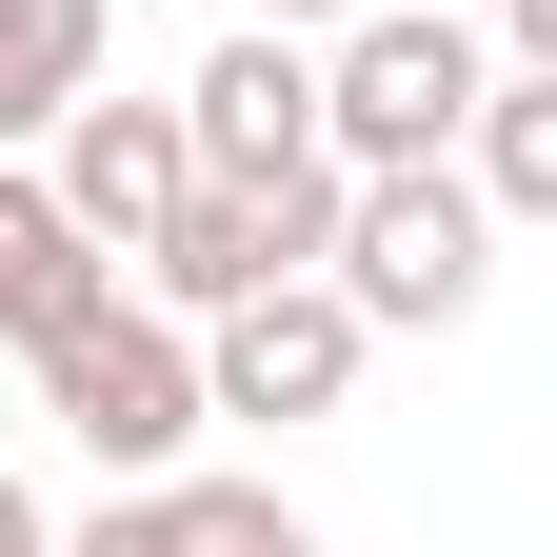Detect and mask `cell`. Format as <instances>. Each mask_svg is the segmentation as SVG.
Masks as SVG:
<instances>
[{
  "mask_svg": "<svg viewBox=\"0 0 557 557\" xmlns=\"http://www.w3.org/2000/svg\"><path fill=\"white\" fill-rule=\"evenodd\" d=\"M478 100H498V21H478V0H379V21L319 40V139L359 180L379 160H458Z\"/></svg>",
  "mask_w": 557,
  "mask_h": 557,
  "instance_id": "obj_1",
  "label": "cell"
},
{
  "mask_svg": "<svg viewBox=\"0 0 557 557\" xmlns=\"http://www.w3.org/2000/svg\"><path fill=\"white\" fill-rule=\"evenodd\" d=\"M40 418H60V438H81L100 478H180L199 438H220V379H199V319H160V299H139V278H120V299L81 319V338H40Z\"/></svg>",
  "mask_w": 557,
  "mask_h": 557,
  "instance_id": "obj_2",
  "label": "cell"
},
{
  "mask_svg": "<svg viewBox=\"0 0 557 557\" xmlns=\"http://www.w3.org/2000/svg\"><path fill=\"white\" fill-rule=\"evenodd\" d=\"M338 299H359L379 338H458L478 299H498V199H478L458 160H379L359 199H338Z\"/></svg>",
  "mask_w": 557,
  "mask_h": 557,
  "instance_id": "obj_3",
  "label": "cell"
},
{
  "mask_svg": "<svg viewBox=\"0 0 557 557\" xmlns=\"http://www.w3.org/2000/svg\"><path fill=\"white\" fill-rule=\"evenodd\" d=\"M379 359V319L338 299V278H259V299L199 319V379H220V418H338Z\"/></svg>",
  "mask_w": 557,
  "mask_h": 557,
  "instance_id": "obj_4",
  "label": "cell"
},
{
  "mask_svg": "<svg viewBox=\"0 0 557 557\" xmlns=\"http://www.w3.org/2000/svg\"><path fill=\"white\" fill-rule=\"evenodd\" d=\"M40 180H60V199H81V239H100L120 278H139V239H160V220H180V199H199V120H180V100H120V81H100L81 120H60V139H40Z\"/></svg>",
  "mask_w": 557,
  "mask_h": 557,
  "instance_id": "obj_5",
  "label": "cell"
},
{
  "mask_svg": "<svg viewBox=\"0 0 557 557\" xmlns=\"http://www.w3.org/2000/svg\"><path fill=\"white\" fill-rule=\"evenodd\" d=\"M180 120H199V180H278V160H319V40H299V21L199 40Z\"/></svg>",
  "mask_w": 557,
  "mask_h": 557,
  "instance_id": "obj_6",
  "label": "cell"
},
{
  "mask_svg": "<svg viewBox=\"0 0 557 557\" xmlns=\"http://www.w3.org/2000/svg\"><path fill=\"white\" fill-rule=\"evenodd\" d=\"M100 299H120V259L81 239V199H60L40 160H0V338L40 359V338H81Z\"/></svg>",
  "mask_w": 557,
  "mask_h": 557,
  "instance_id": "obj_7",
  "label": "cell"
},
{
  "mask_svg": "<svg viewBox=\"0 0 557 557\" xmlns=\"http://www.w3.org/2000/svg\"><path fill=\"white\" fill-rule=\"evenodd\" d=\"M100 60H120V0H0V160H40L100 100Z\"/></svg>",
  "mask_w": 557,
  "mask_h": 557,
  "instance_id": "obj_8",
  "label": "cell"
},
{
  "mask_svg": "<svg viewBox=\"0 0 557 557\" xmlns=\"http://www.w3.org/2000/svg\"><path fill=\"white\" fill-rule=\"evenodd\" d=\"M458 180L498 199V239H557V81H537V60H498V100H478Z\"/></svg>",
  "mask_w": 557,
  "mask_h": 557,
  "instance_id": "obj_9",
  "label": "cell"
},
{
  "mask_svg": "<svg viewBox=\"0 0 557 557\" xmlns=\"http://www.w3.org/2000/svg\"><path fill=\"white\" fill-rule=\"evenodd\" d=\"M60 557H180V498H160V478H120L100 518H60Z\"/></svg>",
  "mask_w": 557,
  "mask_h": 557,
  "instance_id": "obj_10",
  "label": "cell"
},
{
  "mask_svg": "<svg viewBox=\"0 0 557 557\" xmlns=\"http://www.w3.org/2000/svg\"><path fill=\"white\" fill-rule=\"evenodd\" d=\"M478 21H498V60H537V81H557V0H478Z\"/></svg>",
  "mask_w": 557,
  "mask_h": 557,
  "instance_id": "obj_11",
  "label": "cell"
},
{
  "mask_svg": "<svg viewBox=\"0 0 557 557\" xmlns=\"http://www.w3.org/2000/svg\"><path fill=\"white\" fill-rule=\"evenodd\" d=\"M239 21H299V40H338V21H379V0H239Z\"/></svg>",
  "mask_w": 557,
  "mask_h": 557,
  "instance_id": "obj_12",
  "label": "cell"
},
{
  "mask_svg": "<svg viewBox=\"0 0 557 557\" xmlns=\"http://www.w3.org/2000/svg\"><path fill=\"white\" fill-rule=\"evenodd\" d=\"M0 557H60V518H40V498H21V478H0Z\"/></svg>",
  "mask_w": 557,
  "mask_h": 557,
  "instance_id": "obj_13",
  "label": "cell"
},
{
  "mask_svg": "<svg viewBox=\"0 0 557 557\" xmlns=\"http://www.w3.org/2000/svg\"><path fill=\"white\" fill-rule=\"evenodd\" d=\"M278 557H319V518H299V537H278Z\"/></svg>",
  "mask_w": 557,
  "mask_h": 557,
  "instance_id": "obj_14",
  "label": "cell"
}]
</instances>
